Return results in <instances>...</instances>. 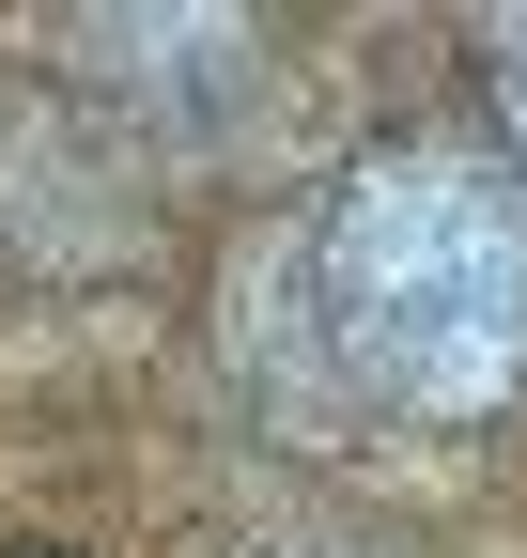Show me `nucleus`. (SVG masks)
I'll list each match as a JSON object with an SVG mask.
<instances>
[{
  "instance_id": "f03ea898",
  "label": "nucleus",
  "mask_w": 527,
  "mask_h": 558,
  "mask_svg": "<svg viewBox=\"0 0 527 558\" xmlns=\"http://www.w3.org/2000/svg\"><path fill=\"white\" fill-rule=\"evenodd\" d=\"M497 109H512V156H527V16L497 32Z\"/></svg>"
},
{
  "instance_id": "f257e3e1",
  "label": "nucleus",
  "mask_w": 527,
  "mask_h": 558,
  "mask_svg": "<svg viewBox=\"0 0 527 558\" xmlns=\"http://www.w3.org/2000/svg\"><path fill=\"white\" fill-rule=\"evenodd\" d=\"M310 311L404 418H497L527 388V186L466 140H388L310 218Z\"/></svg>"
}]
</instances>
